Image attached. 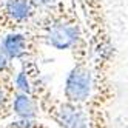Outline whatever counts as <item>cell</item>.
<instances>
[{
  "instance_id": "1",
  "label": "cell",
  "mask_w": 128,
  "mask_h": 128,
  "mask_svg": "<svg viewBox=\"0 0 128 128\" xmlns=\"http://www.w3.org/2000/svg\"><path fill=\"white\" fill-rule=\"evenodd\" d=\"M36 39L45 42L48 46H52L59 51L71 50L74 52L77 62H85L86 57V43L84 40L80 25L74 12H60L59 16H51L43 20L40 26H37Z\"/></svg>"
},
{
  "instance_id": "2",
  "label": "cell",
  "mask_w": 128,
  "mask_h": 128,
  "mask_svg": "<svg viewBox=\"0 0 128 128\" xmlns=\"http://www.w3.org/2000/svg\"><path fill=\"white\" fill-rule=\"evenodd\" d=\"M91 93V71L86 62H77V65L70 71L65 84L66 102L82 105L86 102Z\"/></svg>"
},
{
  "instance_id": "3",
  "label": "cell",
  "mask_w": 128,
  "mask_h": 128,
  "mask_svg": "<svg viewBox=\"0 0 128 128\" xmlns=\"http://www.w3.org/2000/svg\"><path fill=\"white\" fill-rule=\"evenodd\" d=\"M43 110L46 111V114L54 119L62 128H88V119L84 113V110L80 108V105L74 104H57L51 106L42 105Z\"/></svg>"
},
{
  "instance_id": "4",
  "label": "cell",
  "mask_w": 128,
  "mask_h": 128,
  "mask_svg": "<svg viewBox=\"0 0 128 128\" xmlns=\"http://www.w3.org/2000/svg\"><path fill=\"white\" fill-rule=\"evenodd\" d=\"M36 42H37L36 36H28V34H23V32L11 31L2 39L0 51L10 60L31 57L36 54V50H37Z\"/></svg>"
},
{
  "instance_id": "5",
  "label": "cell",
  "mask_w": 128,
  "mask_h": 128,
  "mask_svg": "<svg viewBox=\"0 0 128 128\" xmlns=\"http://www.w3.org/2000/svg\"><path fill=\"white\" fill-rule=\"evenodd\" d=\"M36 8L31 0H5L2 3V23H10L11 26H25L34 14Z\"/></svg>"
},
{
  "instance_id": "6",
  "label": "cell",
  "mask_w": 128,
  "mask_h": 128,
  "mask_svg": "<svg viewBox=\"0 0 128 128\" xmlns=\"http://www.w3.org/2000/svg\"><path fill=\"white\" fill-rule=\"evenodd\" d=\"M39 105L37 102L26 93H17L12 97V113L20 119H34L37 116Z\"/></svg>"
},
{
  "instance_id": "7",
  "label": "cell",
  "mask_w": 128,
  "mask_h": 128,
  "mask_svg": "<svg viewBox=\"0 0 128 128\" xmlns=\"http://www.w3.org/2000/svg\"><path fill=\"white\" fill-rule=\"evenodd\" d=\"M16 88L10 84V76L0 74V119H5L12 111V97Z\"/></svg>"
},
{
  "instance_id": "8",
  "label": "cell",
  "mask_w": 128,
  "mask_h": 128,
  "mask_svg": "<svg viewBox=\"0 0 128 128\" xmlns=\"http://www.w3.org/2000/svg\"><path fill=\"white\" fill-rule=\"evenodd\" d=\"M16 90L19 93H26L30 94L31 93V84H30V79H28V74L25 71H20L19 74L16 76Z\"/></svg>"
},
{
  "instance_id": "9",
  "label": "cell",
  "mask_w": 128,
  "mask_h": 128,
  "mask_svg": "<svg viewBox=\"0 0 128 128\" xmlns=\"http://www.w3.org/2000/svg\"><path fill=\"white\" fill-rule=\"evenodd\" d=\"M12 71H14V70H12V65H11V60L5 56L2 51H0V74L11 76Z\"/></svg>"
},
{
  "instance_id": "10",
  "label": "cell",
  "mask_w": 128,
  "mask_h": 128,
  "mask_svg": "<svg viewBox=\"0 0 128 128\" xmlns=\"http://www.w3.org/2000/svg\"><path fill=\"white\" fill-rule=\"evenodd\" d=\"M59 0H31L32 6L36 10H51L56 6V3Z\"/></svg>"
},
{
  "instance_id": "11",
  "label": "cell",
  "mask_w": 128,
  "mask_h": 128,
  "mask_svg": "<svg viewBox=\"0 0 128 128\" xmlns=\"http://www.w3.org/2000/svg\"><path fill=\"white\" fill-rule=\"evenodd\" d=\"M0 28H2V3H0Z\"/></svg>"
}]
</instances>
